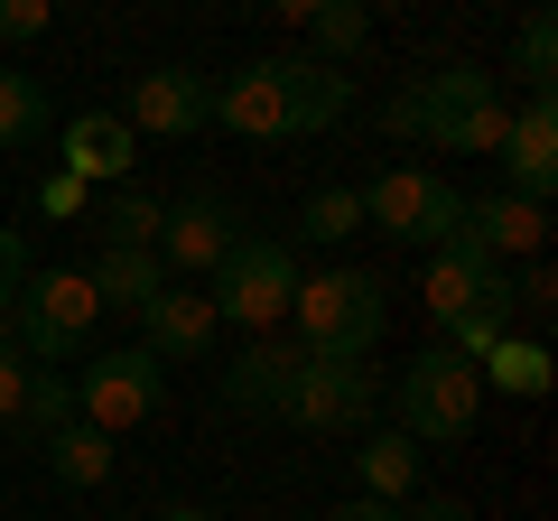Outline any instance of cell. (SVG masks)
I'll return each mask as SVG.
<instances>
[{"mask_svg": "<svg viewBox=\"0 0 558 521\" xmlns=\"http://www.w3.org/2000/svg\"><path fill=\"white\" fill-rule=\"evenodd\" d=\"M502 289V260L494 252H475V242H438V252H428V289H418V299H428V317H457V307H475V299H494Z\"/></svg>", "mask_w": 558, "mask_h": 521, "instance_id": "19", "label": "cell"}, {"mask_svg": "<svg viewBox=\"0 0 558 521\" xmlns=\"http://www.w3.org/2000/svg\"><path fill=\"white\" fill-rule=\"evenodd\" d=\"M400 521H475V502H457V494H428V502H400Z\"/></svg>", "mask_w": 558, "mask_h": 521, "instance_id": "36", "label": "cell"}, {"mask_svg": "<svg viewBox=\"0 0 558 521\" xmlns=\"http://www.w3.org/2000/svg\"><path fill=\"white\" fill-rule=\"evenodd\" d=\"M215 121H223V131H242V141H299V131H289V94H279V65H270V57L215 84Z\"/></svg>", "mask_w": 558, "mask_h": 521, "instance_id": "16", "label": "cell"}, {"mask_svg": "<svg viewBox=\"0 0 558 521\" xmlns=\"http://www.w3.org/2000/svg\"><path fill=\"white\" fill-rule=\"evenodd\" d=\"M233 242H242V205L215 196V186H196V196H178V205L159 215V260H168V280H205Z\"/></svg>", "mask_w": 558, "mask_h": 521, "instance_id": "10", "label": "cell"}, {"mask_svg": "<svg viewBox=\"0 0 558 521\" xmlns=\"http://www.w3.org/2000/svg\"><path fill=\"white\" fill-rule=\"evenodd\" d=\"M131 141H140V131L121 112H75L57 131V168H75L84 186H121V178H131V159H140Z\"/></svg>", "mask_w": 558, "mask_h": 521, "instance_id": "15", "label": "cell"}, {"mask_svg": "<svg viewBox=\"0 0 558 521\" xmlns=\"http://www.w3.org/2000/svg\"><path fill=\"white\" fill-rule=\"evenodd\" d=\"M84 280H94L102 307H131V317H140V307L168 289V260H159V252H112V242H102V260L84 270Z\"/></svg>", "mask_w": 558, "mask_h": 521, "instance_id": "23", "label": "cell"}, {"mask_svg": "<svg viewBox=\"0 0 558 521\" xmlns=\"http://www.w3.org/2000/svg\"><path fill=\"white\" fill-rule=\"evenodd\" d=\"M381 131H391V141H418V84H400V94L381 102Z\"/></svg>", "mask_w": 558, "mask_h": 521, "instance_id": "35", "label": "cell"}, {"mask_svg": "<svg viewBox=\"0 0 558 521\" xmlns=\"http://www.w3.org/2000/svg\"><path fill=\"white\" fill-rule=\"evenodd\" d=\"M47 10H75V0H47Z\"/></svg>", "mask_w": 558, "mask_h": 521, "instance_id": "41", "label": "cell"}, {"mask_svg": "<svg viewBox=\"0 0 558 521\" xmlns=\"http://www.w3.org/2000/svg\"><path fill=\"white\" fill-rule=\"evenodd\" d=\"M260 10H270V20H289V28H307V20L326 10V0H260Z\"/></svg>", "mask_w": 558, "mask_h": 521, "instance_id": "38", "label": "cell"}, {"mask_svg": "<svg viewBox=\"0 0 558 521\" xmlns=\"http://www.w3.org/2000/svg\"><path fill=\"white\" fill-rule=\"evenodd\" d=\"M512 84H521V94H549V84H558V10H549V0H531L521 28H512Z\"/></svg>", "mask_w": 558, "mask_h": 521, "instance_id": "25", "label": "cell"}, {"mask_svg": "<svg viewBox=\"0 0 558 521\" xmlns=\"http://www.w3.org/2000/svg\"><path fill=\"white\" fill-rule=\"evenodd\" d=\"M494 336H512V289H494V299L457 307V317L438 326V344H447V354H465V363H475V354H484Z\"/></svg>", "mask_w": 558, "mask_h": 521, "instance_id": "28", "label": "cell"}, {"mask_svg": "<svg viewBox=\"0 0 558 521\" xmlns=\"http://www.w3.org/2000/svg\"><path fill=\"white\" fill-rule=\"evenodd\" d=\"M270 420L307 428V438H363V428L381 420V381H373V363L307 354V363H299V381L279 391V410H270Z\"/></svg>", "mask_w": 558, "mask_h": 521, "instance_id": "6", "label": "cell"}, {"mask_svg": "<svg viewBox=\"0 0 558 521\" xmlns=\"http://www.w3.org/2000/svg\"><path fill=\"white\" fill-rule=\"evenodd\" d=\"M84 205H94V186H84L75 168H47V178H38V215H47V223H65V215H84Z\"/></svg>", "mask_w": 558, "mask_h": 521, "instance_id": "31", "label": "cell"}, {"mask_svg": "<svg viewBox=\"0 0 558 521\" xmlns=\"http://www.w3.org/2000/svg\"><path fill=\"white\" fill-rule=\"evenodd\" d=\"M299 252L279 233H242L233 252L205 270V299H215V317L223 326H242V336H279L289 326V299H299Z\"/></svg>", "mask_w": 558, "mask_h": 521, "instance_id": "3", "label": "cell"}, {"mask_svg": "<svg viewBox=\"0 0 558 521\" xmlns=\"http://www.w3.org/2000/svg\"><path fill=\"white\" fill-rule=\"evenodd\" d=\"M215 336H223V317H215V299H205V280H168L159 299L140 307V344L159 363H205Z\"/></svg>", "mask_w": 558, "mask_h": 521, "instance_id": "11", "label": "cell"}, {"mask_svg": "<svg viewBox=\"0 0 558 521\" xmlns=\"http://www.w3.org/2000/svg\"><path fill=\"white\" fill-rule=\"evenodd\" d=\"M299 363H307V344H299V336H252V344L233 354V373H223V401H233V410H260V420H270L279 391L299 381Z\"/></svg>", "mask_w": 558, "mask_h": 521, "instance_id": "17", "label": "cell"}, {"mask_svg": "<svg viewBox=\"0 0 558 521\" xmlns=\"http://www.w3.org/2000/svg\"><path fill=\"white\" fill-rule=\"evenodd\" d=\"M38 457H47V475H57L65 494H94V484H112V438H102L94 420H65L57 438L38 447Z\"/></svg>", "mask_w": 558, "mask_h": 521, "instance_id": "22", "label": "cell"}, {"mask_svg": "<svg viewBox=\"0 0 558 521\" xmlns=\"http://www.w3.org/2000/svg\"><path fill=\"white\" fill-rule=\"evenodd\" d=\"M502 131H512V102H502V75L475 57L418 75V141L428 149H457V159H494Z\"/></svg>", "mask_w": 558, "mask_h": 521, "instance_id": "2", "label": "cell"}, {"mask_svg": "<svg viewBox=\"0 0 558 521\" xmlns=\"http://www.w3.org/2000/svg\"><path fill=\"white\" fill-rule=\"evenodd\" d=\"M149 521H223V512H215V502H159Z\"/></svg>", "mask_w": 558, "mask_h": 521, "instance_id": "39", "label": "cell"}, {"mask_svg": "<svg viewBox=\"0 0 558 521\" xmlns=\"http://www.w3.org/2000/svg\"><path fill=\"white\" fill-rule=\"evenodd\" d=\"M20 280H28V242H20V223H0V326H10V299H20Z\"/></svg>", "mask_w": 558, "mask_h": 521, "instance_id": "33", "label": "cell"}, {"mask_svg": "<svg viewBox=\"0 0 558 521\" xmlns=\"http://www.w3.org/2000/svg\"><path fill=\"white\" fill-rule=\"evenodd\" d=\"M391 410H400V438H418V447H457V438H475V420H484V381H475V363L465 354H447V344H418L410 354V373L391 381Z\"/></svg>", "mask_w": 558, "mask_h": 521, "instance_id": "4", "label": "cell"}, {"mask_svg": "<svg viewBox=\"0 0 558 521\" xmlns=\"http://www.w3.org/2000/svg\"><path fill=\"white\" fill-rule=\"evenodd\" d=\"M47 131H57V102H47V84L20 75V65H0V149H38Z\"/></svg>", "mask_w": 558, "mask_h": 521, "instance_id": "24", "label": "cell"}, {"mask_svg": "<svg viewBox=\"0 0 558 521\" xmlns=\"http://www.w3.org/2000/svg\"><path fill=\"white\" fill-rule=\"evenodd\" d=\"M363 223L381 242H410V252H438V242L465 233V196L438 178V168H381L363 186Z\"/></svg>", "mask_w": 558, "mask_h": 521, "instance_id": "7", "label": "cell"}, {"mask_svg": "<svg viewBox=\"0 0 558 521\" xmlns=\"http://www.w3.org/2000/svg\"><path fill=\"white\" fill-rule=\"evenodd\" d=\"M102 299L84 270H28L20 299H10V344H20L28 363H75L84 336H94Z\"/></svg>", "mask_w": 558, "mask_h": 521, "instance_id": "5", "label": "cell"}, {"mask_svg": "<svg viewBox=\"0 0 558 521\" xmlns=\"http://www.w3.org/2000/svg\"><path fill=\"white\" fill-rule=\"evenodd\" d=\"M84 215L102 223V242H112V252H159V215H168V205L149 196L140 178H121V186H102Z\"/></svg>", "mask_w": 558, "mask_h": 521, "instance_id": "21", "label": "cell"}, {"mask_svg": "<svg viewBox=\"0 0 558 521\" xmlns=\"http://www.w3.org/2000/svg\"><path fill=\"white\" fill-rule=\"evenodd\" d=\"M20 391H28V354L10 344V326H0V420H20Z\"/></svg>", "mask_w": 558, "mask_h": 521, "instance_id": "34", "label": "cell"}, {"mask_svg": "<svg viewBox=\"0 0 558 521\" xmlns=\"http://www.w3.org/2000/svg\"><path fill=\"white\" fill-rule=\"evenodd\" d=\"M354 10H400V0H354Z\"/></svg>", "mask_w": 558, "mask_h": 521, "instance_id": "40", "label": "cell"}, {"mask_svg": "<svg viewBox=\"0 0 558 521\" xmlns=\"http://www.w3.org/2000/svg\"><path fill=\"white\" fill-rule=\"evenodd\" d=\"M47 0H0V47H28V38H47Z\"/></svg>", "mask_w": 558, "mask_h": 521, "instance_id": "32", "label": "cell"}, {"mask_svg": "<svg viewBox=\"0 0 558 521\" xmlns=\"http://www.w3.org/2000/svg\"><path fill=\"white\" fill-rule=\"evenodd\" d=\"M502 289H512V317H531V336L558 317V270H549V260H521V270H502Z\"/></svg>", "mask_w": 558, "mask_h": 521, "instance_id": "30", "label": "cell"}, {"mask_svg": "<svg viewBox=\"0 0 558 521\" xmlns=\"http://www.w3.org/2000/svg\"><path fill=\"white\" fill-rule=\"evenodd\" d=\"M75 420V373H57V363H28V391H20V428L28 438H57V428Z\"/></svg>", "mask_w": 558, "mask_h": 521, "instance_id": "26", "label": "cell"}, {"mask_svg": "<svg viewBox=\"0 0 558 521\" xmlns=\"http://www.w3.org/2000/svg\"><path fill=\"white\" fill-rule=\"evenodd\" d=\"M299 233H307V242H344V233H363V186H317V196L299 205Z\"/></svg>", "mask_w": 558, "mask_h": 521, "instance_id": "29", "label": "cell"}, {"mask_svg": "<svg viewBox=\"0 0 558 521\" xmlns=\"http://www.w3.org/2000/svg\"><path fill=\"white\" fill-rule=\"evenodd\" d=\"M336 521H400V502H373V494H354V502H344Z\"/></svg>", "mask_w": 558, "mask_h": 521, "instance_id": "37", "label": "cell"}, {"mask_svg": "<svg viewBox=\"0 0 558 521\" xmlns=\"http://www.w3.org/2000/svg\"><path fill=\"white\" fill-rule=\"evenodd\" d=\"M465 242H475V252H494L502 270H512V260H539V252H549V205L512 196V186L465 196Z\"/></svg>", "mask_w": 558, "mask_h": 521, "instance_id": "14", "label": "cell"}, {"mask_svg": "<svg viewBox=\"0 0 558 521\" xmlns=\"http://www.w3.org/2000/svg\"><path fill=\"white\" fill-rule=\"evenodd\" d=\"M549 373H558L549 336H494L475 354V381H484V391H502V401H549Z\"/></svg>", "mask_w": 558, "mask_h": 521, "instance_id": "20", "label": "cell"}, {"mask_svg": "<svg viewBox=\"0 0 558 521\" xmlns=\"http://www.w3.org/2000/svg\"><path fill=\"white\" fill-rule=\"evenodd\" d=\"M121 121H131L140 141H205V121H215V84H205L196 65H149V75H131Z\"/></svg>", "mask_w": 558, "mask_h": 521, "instance_id": "9", "label": "cell"}, {"mask_svg": "<svg viewBox=\"0 0 558 521\" xmlns=\"http://www.w3.org/2000/svg\"><path fill=\"white\" fill-rule=\"evenodd\" d=\"M381 326H391V280L381 270H317L289 299V336L307 354H336V363H373Z\"/></svg>", "mask_w": 558, "mask_h": 521, "instance_id": "1", "label": "cell"}, {"mask_svg": "<svg viewBox=\"0 0 558 521\" xmlns=\"http://www.w3.org/2000/svg\"><path fill=\"white\" fill-rule=\"evenodd\" d=\"M418 475H428V447H418V438H400V428H381V420L354 438V494H373V502H410Z\"/></svg>", "mask_w": 558, "mask_h": 521, "instance_id": "18", "label": "cell"}, {"mask_svg": "<svg viewBox=\"0 0 558 521\" xmlns=\"http://www.w3.org/2000/svg\"><path fill=\"white\" fill-rule=\"evenodd\" d=\"M279 65V94H289V131L299 141H326L354 121V65H326V57H270Z\"/></svg>", "mask_w": 558, "mask_h": 521, "instance_id": "13", "label": "cell"}, {"mask_svg": "<svg viewBox=\"0 0 558 521\" xmlns=\"http://www.w3.org/2000/svg\"><path fill=\"white\" fill-rule=\"evenodd\" d=\"M159 401H168V363L149 344H112V354H94V373H75V420H94L102 438L159 420Z\"/></svg>", "mask_w": 558, "mask_h": 521, "instance_id": "8", "label": "cell"}, {"mask_svg": "<svg viewBox=\"0 0 558 521\" xmlns=\"http://www.w3.org/2000/svg\"><path fill=\"white\" fill-rule=\"evenodd\" d=\"M307 57H326V65H354L363 47H373V10H354V0H326L317 20H307Z\"/></svg>", "mask_w": 558, "mask_h": 521, "instance_id": "27", "label": "cell"}, {"mask_svg": "<svg viewBox=\"0 0 558 521\" xmlns=\"http://www.w3.org/2000/svg\"><path fill=\"white\" fill-rule=\"evenodd\" d=\"M494 159H502V186H512V196H531V205L558 196V102L549 94L512 102V131H502Z\"/></svg>", "mask_w": 558, "mask_h": 521, "instance_id": "12", "label": "cell"}]
</instances>
